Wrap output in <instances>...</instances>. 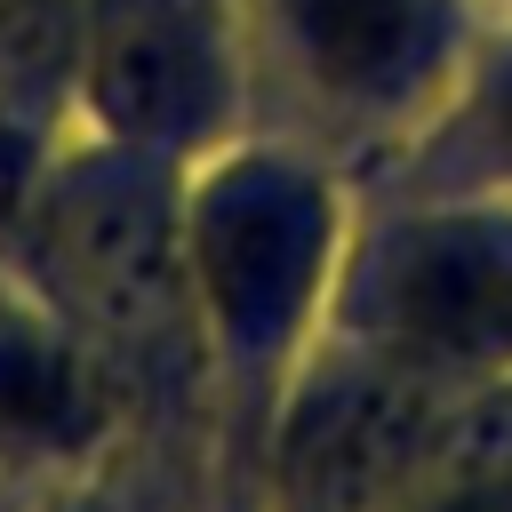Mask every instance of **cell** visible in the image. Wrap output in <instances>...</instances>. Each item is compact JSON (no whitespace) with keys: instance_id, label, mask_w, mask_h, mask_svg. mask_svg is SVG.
Instances as JSON below:
<instances>
[{"instance_id":"6da1fadb","label":"cell","mask_w":512,"mask_h":512,"mask_svg":"<svg viewBox=\"0 0 512 512\" xmlns=\"http://www.w3.org/2000/svg\"><path fill=\"white\" fill-rule=\"evenodd\" d=\"M432 408L392 384V376H360L320 392L296 432H288V480L304 504L320 512H368L376 496L400 488V472H416L432 456Z\"/></svg>"},{"instance_id":"7a4b0ae2","label":"cell","mask_w":512,"mask_h":512,"mask_svg":"<svg viewBox=\"0 0 512 512\" xmlns=\"http://www.w3.org/2000/svg\"><path fill=\"white\" fill-rule=\"evenodd\" d=\"M392 336L424 352H512V240L432 232L384 272Z\"/></svg>"},{"instance_id":"3957f363","label":"cell","mask_w":512,"mask_h":512,"mask_svg":"<svg viewBox=\"0 0 512 512\" xmlns=\"http://www.w3.org/2000/svg\"><path fill=\"white\" fill-rule=\"evenodd\" d=\"M304 272H312V216L296 200L248 192L208 216V280L240 336H272L296 312Z\"/></svg>"},{"instance_id":"277c9868","label":"cell","mask_w":512,"mask_h":512,"mask_svg":"<svg viewBox=\"0 0 512 512\" xmlns=\"http://www.w3.org/2000/svg\"><path fill=\"white\" fill-rule=\"evenodd\" d=\"M88 424V392L72 376V360H56L48 344L0 336V440H72Z\"/></svg>"},{"instance_id":"5b68a950","label":"cell","mask_w":512,"mask_h":512,"mask_svg":"<svg viewBox=\"0 0 512 512\" xmlns=\"http://www.w3.org/2000/svg\"><path fill=\"white\" fill-rule=\"evenodd\" d=\"M296 24L312 40V56L336 80H376L392 72V56L408 48V0H296Z\"/></svg>"},{"instance_id":"8992f818","label":"cell","mask_w":512,"mask_h":512,"mask_svg":"<svg viewBox=\"0 0 512 512\" xmlns=\"http://www.w3.org/2000/svg\"><path fill=\"white\" fill-rule=\"evenodd\" d=\"M432 512H512V472H496V480H456L448 504H432Z\"/></svg>"}]
</instances>
